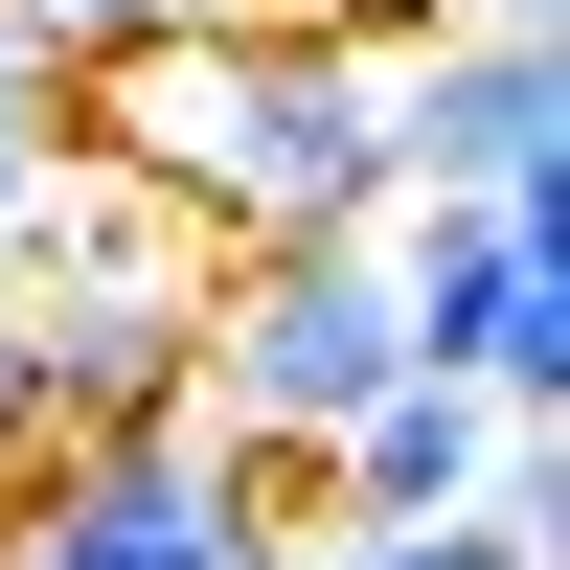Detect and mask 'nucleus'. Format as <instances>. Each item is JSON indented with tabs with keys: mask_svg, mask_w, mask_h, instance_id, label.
Segmentation results:
<instances>
[{
	"mask_svg": "<svg viewBox=\"0 0 570 570\" xmlns=\"http://www.w3.org/2000/svg\"><path fill=\"white\" fill-rule=\"evenodd\" d=\"M411 365V297H389V228H274V252H206V320H183V411L252 456H320L365 389Z\"/></svg>",
	"mask_w": 570,
	"mask_h": 570,
	"instance_id": "1",
	"label": "nucleus"
},
{
	"mask_svg": "<svg viewBox=\"0 0 570 570\" xmlns=\"http://www.w3.org/2000/svg\"><path fill=\"white\" fill-rule=\"evenodd\" d=\"M0 570H297V502L252 434L137 411V434H46L0 480Z\"/></svg>",
	"mask_w": 570,
	"mask_h": 570,
	"instance_id": "2",
	"label": "nucleus"
},
{
	"mask_svg": "<svg viewBox=\"0 0 570 570\" xmlns=\"http://www.w3.org/2000/svg\"><path fill=\"white\" fill-rule=\"evenodd\" d=\"M548 160H570L548 23H389V183L411 206H548Z\"/></svg>",
	"mask_w": 570,
	"mask_h": 570,
	"instance_id": "3",
	"label": "nucleus"
},
{
	"mask_svg": "<svg viewBox=\"0 0 570 570\" xmlns=\"http://www.w3.org/2000/svg\"><path fill=\"white\" fill-rule=\"evenodd\" d=\"M389 297H411V365H456L480 411H548V389H570L548 206H389Z\"/></svg>",
	"mask_w": 570,
	"mask_h": 570,
	"instance_id": "4",
	"label": "nucleus"
},
{
	"mask_svg": "<svg viewBox=\"0 0 570 570\" xmlns=\"http://www.w3.org/2000/svg\"><path fill=\"white\" fill-rule=\"evenodd\" d=\"M502 456H525V411H480L456 365H389L297 480H320V525H456V502H502Z\"/></svg>",
	"mask_w": 570,
	"mask_h": 570,
	"instance_id": "5",
	"label": "nucleus"
},
{
	"mask_svg": "<svg viewBox=\"0 0 570 570\" xmlns=\"http://www.w3.org/2000/svg\"><path fill=\"white\" fill-rule=\"evenodd\" d=\"M548 411H525V456H502V502H456V525H320L297 570H548Z\"/></svg>",
	"mask_w": 570,
	"mask_h": 570,
	"instance_id": "6",
	"label": "nucleus"
},
{
	"mask_svg": "<svg viewBox=\"0 0 570 570\" xmlns=\"http://www.w3.org/2000/svg\"><path fill=\"white\" fill-rule=\"evenodd\" d=\"M137 23H183V46H274V23H343V0H137Z\"/></svg>",
	"mask_w": 570,
	"mask_h": 570,
	"instance_id": "7",
	"label": "nucleus"
},
{
	"mask_svg": "<svg viewBox=\"0 0 570 570\" xmlns=\"http://www.w3.org/2000/svg\"><path fill=\"white\" fill-rule=\"evenodd\" d=\"M23 46H46V69H115V46H137V0H23Z\"/></svg>",
	"mask_w": 570,
	"mask_h": 570,
	"instance_id": "8",
	"label": "nucleus"
},
{
	"mask_svg": "<svg viewBox=\"0 0 570 570\" xmlns=\"http://www.w3.org/2000/svg\"><path fill=\"white\" fill-rule=\"evenodd\" d=\"M0 115H69V69L23 46V0H0Z\"/></svg>",
	"mask_w": 570,
	"mask_h": 570,
	"instance_id": "9",
	"label": "nucleus"
},
{
	"mask_svg": "<svg viewBox=\"0 0 570 570\" xmlns=\"http://www.w3.org/2000/svg\"><path fill=\"white\" fill-rule=\"evenodd\" d=\"M46 456V389H23V320H0V480Z\"/></svg>",
	"mask_w": 570,
	"mask_h": 570,
	"instance_id": "10",
	"label": "nucleus"
},
{
	"mask_svg": "<svg viewBox=\"0 0 570 570\" xmlns=\"http://www.w3.org/2000/svg\"><path fill=\"white\" fill-rule=\"evenodd\" d=\"M343 23H548V0H343Z\"/></svg>",
	"mask_w": 570,
	"mask_h": 570,
	"instance_id": "11",
	"label": "nucleus"
},
{
	"mask_svg": "<svg viewBox=\"0 0 570 570\" xmlns=\"http://www.w3.org/2000/svg\"><path fill=\"white\" fill-rule=\"evenodd\" d=\"M46 160H69V115H0V206H23V183H46Z\"/></svg>",
	"mask_w": 570,
	"mask_h": 570,
	"instance_id": "12",
	"label": "nucleus"
}]
</instances>
